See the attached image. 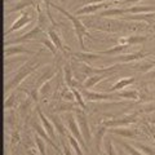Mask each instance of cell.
<instances>
[{"instance_id": "obj_16", "label": "cell", "mask_w": 155, "mask_h": 155, "mask_svg": "<svg viewBox=\"0 0 155 155\" xmlns=\"http://www.w3.org/2000/svg\"><path fill=\"white\" fill-rule=\"evenodd\" d=\"M133 83H136V78L130 76V78H124V79H120L118 80L116 83L109 88V93H114V92H119V91H123L124 88H127V87L132 85Z\"/></svg>"}, {"instance_id": "obj_24", "label": "cell", "mask_w": 155, "mask_h": 155, "mask_svg": "<svg viewBox=\"0 0 155 155\" xmlns=\"http://www.w3.org/2000/svg\"><path fill=\"white\" fill-rule=\"evenodd\" d=\"M128 14H140V13H150V12H155V7H142V5H133L127 8Z\"/></svg>"}, {"instance_id": "obj_13", "label": "cell", "mask_w": 155, "mask_h": 155, "mask_svg": "<svg viewBox=\"0 0 155 155\" xmlns=\"http://www.w3.org/2000/svg\"><path fill=\"white\" fill-rule=\"evenodd\" d=\"M123 19L127 21H145L146 23H154L155 22V12L150 13H140V14H130V16H124Z\"/></svg>"}, {"instance_id": "obj_17", "label": "cell", "mask_w": 155, "mask_h": 155, "mask_svg": "<svg viewBox=\"0 0 155 155\" xmlns=\"http://www.w3.org/2000/svg\"><path fill=\"white\" fill-rule=\"evenodd\" d=\"M30 5H34L36 9H39V7L35 5V2H34V0H19V2L13 4V7L8 8L7 11H5V13L7 14H11V13H14V12H19V11H22V9L30 7Z\"/></svg>"}, {"instance_id": "obj_12", "label": "cell", "mask_w": 155, "mask_h": 155, "mask_svg": "<svg viewBox=\"0 0 155 155\" xmlns=\"http://www.w3.org/2000/svg\"><path fill=\"white\" fill-rule=\"evenodd\" d=\"M102 8H107V4L105 3H100V4H88V5L81 7L80 9L75 11V16H81V14H93L96 12H98Z\"/></svg>"}, {"instance_id": "obj_34", "label": "cell", "mask_w": 155, "mask_h": 155, "mask_svg": "<svg viewBox=\"0 0 155 155\" xmlns=\"http://www.w3.org/2000/svg\"><path fill=\"white\" fill-rule=\"evenodd\" d=\"M61 97L67 100V101H74L75 100V96H74V93H72L71 88H64L62 89L61 91Z\"/></svg>"}, {"instance_id": "obj_14", "label": "cell", "mask_w": 155, "mask_h": 155, "mask_svg": "<svg viewBox=\"0 0 155 155\" xmlns=\"http://www.w3.org/2000/svg\"><path fill=\"white\" fill-rule=\"evenodd\" d=\"M14 54H34V52L27 49L25 47L19 45V44H17L16 47H7L5 49H4V57L5 58H9Z\"/></svg>"}, {"instance_id": "obj_23", "label": "cell", "mask_w": 155, "mask_h": 155, "mask_svg": "<svg viewBox=\"0 0 155 155\" xmlns=\"http://www.w3.org/2000/svg\"><path fill=\"white\" fill-rule=\"evenodd\" d=\"M109 133H114V134H118V136H122V137H125V138H133L136 133L133 132L132 129H125V128H110L107 129Z\"/></svg>"}, {"instance_id": "obj_25", "label": "cell", "mask_w": 155, "mask_h": 155, "mask_svg": "<svg viewBox=\"0 0 155 155\" xmlns=\"http://www.w3.org/2000/svg\"><path fill=\"white\" fill-rule=\"evenodd\" d=\"M72 56L78 57V60H81L83 62H89L92 60H98L101 58V54L100 53H87V52H83V53H72Z\"/></svg>"}, {"instance_id": "obj_44", "label": "cell", "mask_w": 155, "mask_h": 155, "mask_svg": "<svg viewBox=\"0 0 155 155\" xmlns=\"http://www.w3.org/2000/svg\"><path fill=\"white\" fill-rule=\"evenodd\" d=\"M151 132H154V133H155V128H154V129H151Z\"/></svg>"}, {"instance_id": "obj_6", "label": "cell", "mask_w": 155, "mask_h": 155, "mask_svg": "<svg viewBox=\"0 0 155 155\" xmlns=\"http://www.w3.org/2000/svg\"><path fill=\"white\" fill-rule=\"evenodd\" d=\"M85 101H113V100H119V97L114 93H98V92H92L89 89H83L81 91Z\"/></svg>"}, {"instance_id": "obj_32", "label": "cell", "mask_w": 155, "mask_h": 155, "mask_svg": "<svg viewBox=\"0 0 155 155\" xmlns=\"http://www.w3.org/2000/svg\"><path fill=\"white\" fill-rule=\"evenodd\" d=\"M35 143H36V146H38V150H39V153H40V155H47L45 153V143H44V140H43L40 136H35Z\"/></svg>"}, {"instance_id": "obj_10", "label": "cell", "mask_w": 155, "mask_h": 155, "mask_svg": "<svg viewBox=\"0 0 155 155\" xmlns=\"http://www.w3.org/2000/svg\"><path fill=\"white\" fill-rule=\"evenodd\" d=\"M36 111H38V115H39V119H40L41 122V125L43 128H44L47 130V133L49 134V137L53 140V141H56V132H54V125L52 124V122H49L47 118L48 116L43 113L40 107H36Z\"/></svg>"}, {"instance_id": "obj_21", "label": "cell", "mask_w": 155, "mask_h": 155, "mask_svg": "<svg viewBox=\"0 0 155 155\" xmlns=\"http://www.w3.org/2000/svg\"><path fill=\"white\" fill-rule=\"evenodd\" d=\"M127 13H128L127 8H106L98 16L100 17H119V16H123V14H127Z\"/></svg>"}, {"instance_id": "obj_15", "label": "cell", "mask_w": 155, "mask_h": 155, "mask_svg": "<svg viewBox=\"0 0 155 155\" xmlns=\"http://www.w3.org/2000/svg\"><path fill=\"white\" fill-rule=\"evenodd\" d=\"M147 40V36L145 35H130L127 38H120L118 44L122 45H136V44H142Z\"/></svg>"}, {"instance_id": "obj_33", "label": "cell", "mask_w": 155, "mask_h": 155, "mask_svg": "<svg viewBox=\"0 0 155 155\" xmlns=\"http://www.w3.org/2000/svg\"><path fill=\"white\" fill-rule=\"evenodd\" d=\"M39 41L43 43V44H44V45L48 48V49H49V51L53 53V54H57V48H56V45L52 43L51 39H47V38H44V39H41V40H39Z\"/></svg>"}, {"instance_id": "obj_39", "label": "cell", "mask_w": 155, "mask_h": 155, "mask_svg": "<svg viewBox=\"0 0 155 155\" xmlns=\"http://www.w3.org/2000/svg\"><path fill=\"white\" fill-rule=\"evenodd\" d=\"M79 2H81L84 4V5H87V4H100V3H105V2H109V0H79Z\"/></svg>"}, {"instance_id": "obj_9", "label": "cell", "mask_w": 155, "mask_h": 155, "mask_svg": "<svg viewBox=\"0 0 155 155\" xmlns=\"http://www.w3.org/2000/svg\"><path fill=\"white\" fill-rule=\"evenodd\" d=\"M115 74V70L113 71H107V72H104V74H98V75H93V76H88L85 79V81L83 83V87L87 89H91V88H93V87L96 84H98L100 81H102L105 79H107L109 76L111 75H114Z\"/></svg>"}, {"instance_id": "obj_22", "label": "cell", "mask_w": 155, "mask_h": 155, "mask_svg": "<svg viewBox=\"0 0 155 155\" xmlns=\"http://www.w3.org/2000/svg\"><path fill=\"white\" fill-rule=\"evenodd\" d=\"M106 132H107V128L105 127H101L98 130H97V134H96V150L98 155H102V142H104V137Z\"/></svg>"}, {"instance_id": "obj_26", "label": "cell", "mask_w": 155, "mask_h": 155, "mask_svg": "<svg viewBox=\"0 0 155 155\" xmlns=\"http://www.w3.org/2000/svg\"><path fill=\"white\" fill-rule=\"evenodd\" d=\"M130 45H122V44H118V45H115V47H113V48H110V49H107V51H101V52H98L101 56L102 54H105V56H115V54H119V53H122L123 51H125L127 48H129Z\"/></svg>"}, {"instance_id": "obj_31", "label": "cell", "mask_w": 155, "mask_h": 155, "mask_svg": "<svg viewBox=\"0 0 155 155\" xmlns=\"http://www.w3.org/2000/svg\"><path fill=\"white\" fill-rule=\"evenodd\" d=\"M119 143L122 145L123 146V149L125 150V151H127L129 155H143L141 151H140V150H137V149H134L132 145H128L127 142H123V141H119Z\"/></svg>"}, {"instance_id": "obj_37", "label": "cell", "mask_w": 155, "mask_h": 155, "mask_svg": "<svg viewBox=\"0 0 155 155\" xmlns=\"http://www.w3.org/2000/svg\"><path fill=\"white\" fill-rule=\"evenodd\" d=\"M14 106V94H11L4 102V109H11Z\"/></svg>"}, {"instance_id": "obj_3", "label": "cell", "mask_w": 155, "mask_h": 155, "mask_svg": "<svg viewBox=\"0 0 155 155\" xmlns=\"http://www.w3.org/2000/svg\"><path fill=\"white\" fill-rule=\"evenodd\" d=\"M74 113H75L78 125H79V128H80L81 136H83L85 143L88 145L92 140V133H91V128H89V123H88V116H87V114L84 113V110L80 109V107L74 109Z\"/></svg>"}, {"instance_id": "obj_38", "label": "cell", "mask_w": 155, "mask_h": 155, "mask_svg": "<svg viewBox=\"0 0 155 155\" xmlns=\"http://www.w3.org/2000/svg\"><path fill=\"white\" fill-rule=\"evenodd\" d=\"M61 145H62V150H64V154L65 155H72L71 149H70L69 145L65 142V140H61Z\"/></svg>"}, {"instance_id": "obj_7", "label": "cell", "mask_w": 155, "mask_h": 155, "mask_svg": "<svg viewBox=\"0 0 155 155\" xmlns=\"http://www.w3.org/2000/svg\"><path fill=\"white\" fill-rule=\"evenodd\" d=\"M34 19V17L31 16V14H28L26 12H22L21 14H19V17L16 19V21L13 22V25L8 28V30L4 32V36H8L9 34H12L13 31H17V30H21L22 27L27 26L28 23H30L31 21Z\"/></svg>"}, {"instance_id": "obj_29", "label": "cell", "mask_w": 155, "mask_h": 155, "mask_svg": "<svg viewBox=\"0 0 155 155\" xmlns=\"http://www.w3.org/2000/svg\"><path fill=\"white\" fill-rule=\"evenodd\" d=\"M71 91H72V93H74V96H75V101H76V104H78V107L85 110V109H87V106H85V100H84L83 94H81V92L78 91L76 88H71Z\"/></svg>"}, {"instance_id": "obj_19", "label": "cell", "mask_w": 155, "mask_h": 155, "mask_svg": "<svg viewBox=\"0 0 155 155\" xmlns=\"http://www.w3.org/2000/svg\"><path fill=\"white\" fill-rule=\"evenodd\" d=\"M48 38H49L51 40H52V43L56 45V48H57L58 51H61L62 53H65V54H66L67 52L65 51V47H64V44H62V40H61L60 35H58V34H57L54 30H53L52 27L48 28Z\"/></svg>"}, {"instance_id": "obj_18", "label": "cell", "mask_w": 155, "mask_h": 155, "mask_svg": "<svg viewBox=\"0 0 155 155\" xmlns=\"http://www.w3.org/2000/svg\"><path fill=\"white\" fill-rule=\"evenodd\" d=\"M32 128H34V130L36 132V134L38 136H40V137L44 140V141H47L48 143L51 145V146L54 149V150H58V147H57V145L54 143V141L49 137V134L47 133V130L43 128V125H40V124H38V123H32Z\"/></svg>"}, {"instance_id": "obj_20", "label": "cell", "mask_w": 155, "mask_h": 155, "mask_svg": "<svg viewBox=\"0 0 155 155\" xmlns=\"http://www.w3.org/2000/svg\"><path fill=\"white\" fill-rule=\"evenodd\" d=\"M47 116H48V118L51 119L52 124L54 125V128L58 130V133H60V136H61V137H65V136H66L67 133H66L65 125L62 124V122H61V118H60V116H58L57 114H48Z\"/></svg>"}, {"instance_id": "obj_27", "label": "cell", "mask_w": 155, "mask_h": 155, "mask_svg": "<svg viewBox=\"0 0 155 155\" xmlns=\"http://www.w3.org/2000/svg\"><path fill=\"white\" fill-rule=\"evenodd\" d=\"M116 96L119 98H125V100H133L137 101L138 100V92L136 89H130V91H119Z\"/></svg>"}, {"instance_id": "obj_2", "label": "cell", "mask_w": 155, "mask_h": 155, "mask_svg": "<svg viewBox=\"0 0 155 155\" xmlns=\"http://www.w3.org/2000/svg\"><path fill=\"white\" fill-rule=\"evenodd\" d=\"M39 66H40V64H36V61H31V62H28V64L23 65L21 69L13 75V78H11V79L7 81L5 87H4V93L8 94L12 89L17 88V87L19 85V83H21V81L25 79V78H27L30 74H32Z\"/></svg>"}, {"instance_id": "obj_30", "label": "cell", "mask_w": 155, "mask_h": 155, "mask_svg": "<svg viewBox=\"0 0 155 155\" xmlns=\"http://www.w3.org/2000/svg\"><path fill=\"white\" fill-rule=\"evenodd\" d=\"M64 76H65V81L69 85V88H72V71H71V66L70 65H65L64 66Z\"/></svg>"}, {"instance_id": "obj_36", "label": "cell", "mask_w": 155, "mask_h": 155, "mask_svg": "<svg viewBox=\"0 0 155 155\" xmlns=\"http://www.w3.org/2000/svg\"><path fill=\"white\" fill-rule=\"evenodd\" d=\"M137 147H138L140 150H142V153H145L146 155H155V151H154V150L150 147V146H147V145L138 143V145H137Z\"/></svg>"}, {"instance_id": "obj_11", "label": "cell", "mask_w": 155, "mask_h": 155, "mask_svg": "<svg viewBox=\"0 0 155 155\" xmlns=\"http://www.w3.org/2000/svg\"><path fill=\"white\" fill-rule=\"evenodd\" d=\"M145 57H147L145 53L134 52V53H128V54H119L118 57H115V61H116V64H128V62L142 60Z\"/></svg>"}, {"instance_id": "obj_35", "label": "cell", "mask_w": 155, "mask_h": 155, "mask_svg": "<svg viewBox=\"0 0 155 155\" xmlns=\"http://www.w3.org/2000/svg\"><path fill=\"white\" fill-rule=\"evenodd\" d=\"M105 150H106V155H116L115 149L113 146V142L111 140H105Z\"/></svg>"}, {"instance_id": "obj_41", "label": "cell", "mask_w": 155, "mask_h": 155, "mask_svg": "<svg viewBox=\"0 0 155 155\" xmlns=\"http://www.w3.org/2000/svg\"><path fill=\"white\" fill-rule=\"evenodd\" d=\"M147 78H151V79H155V71H149L146 74Z\"/></svg>"}, {"instance_id": "obj_1", "label": "cell", "mask_w": 155, "mask_h": 155, "mask_svg": "<svg viewBox=\"0 0 155 155\" xmlns=\"http://www.w3.org/2000/svg\"><path fill=\"white\" fill-rule=\"evenodd\" d=\"M45 2L49 4L52 8H54L56 11H58L60 13H62L64 16H66L67 18L70 19L71 23H72V26H74V30H75L78 40H79V44H80V47L84 49V48H85V47H84V38H85V36H91V35H89V32H88V28H87V27L83 25V22H81L80 19L78 18V16H75V14H72V13H70V12H67L66 9H64L62 7L57 5V4L51 3L49 0H45Z\"/></svg>"}, {"instance_id": "obj_4", "label": "cell", "mask_w": 155, "mask_h": 155, "mask_svg": "<svg viewBox=\"0 0 155 155\" xmlns=\"http://www.w3.org/2000/svg\"><path fill=\"white\" fill-rule=\"evenodd\" d=\"M66 122H67V128H69V130H70V134L74 136V137L78 140V142L81 145V147L84 149V151L88 153V145L85 143L83 136H81L80 128H79V125H78L75 115H72V114L69 113V114L66 115Z\"/></svg>"}, {"instance_id": "obj_45", "label": "cell", "mask_w": 155, "mask_h": 155, "mask_svg": "<svg viewBox=\"0 0 155 155\" xmlns=\"http://www.w3.org/2000/svg\"><path fill=\"white\" fill-rule=\"evenodd\" d=\"M120 155H123V154H122V153H120Z\"/></svg>"}, {"instance_id": "obj_40", "label": "cell", "mask_w": 155, "mask_h": 155, "mask_svg": "<svg viewBox=\"0 0 155 155\" xmlns=\"http://www.w3.org/2000/svg\"><path fill=\"white\" fill-rule=\"evenodd\" d=\"M141 0H122V2H116L119 4H134V3H138Z\"/></svg>"}, {"instance_id": "obj_42", "label": "cell", "mask_w": 155, "mask_h": 155, "mask_svg": "<svg viewBox=\"0 0 155 155\" xmlns=\"http://www.w3.org/2000/svg\"><path fill=\"white\" fill-rule=\"evenodd\" d=\"M151 134H153V138H154V142H155V133H154V132H151Z\"/></svg>"}, {"instance_id": "obj_43", "label": "cell", "mask_w": 155, "mask_h": 155, "mask_svg": "<svg viewBox=\"0 0 155 155\" xmlns=\"http://www.w3.org/2000/svg\"><path fill=\"white\" fill-rule=\"evenodd\" d=\"M28 155H35V154H34V151H28Z\"/></svg>"}, {"instance_id": "obj_5", "label": "cell", "mask_w": 155, "mask_h": 155, "mask_svg": "<svg viewBox=\"0 0 155 155\" xmlns=\"http://www.w3.org/2000/svg\"><path fill=\"white\" fill-rule=\"evenodd\" d=\"M43 32H45V30L40 26H35L32 28V30H30L27 34H23V35H21L19 38L17 39H13V40H8V41H4V47H9V45H14V44H21V43H26V41H30V40H34V39H36L39 35H41Z\"/></svg>"}, {"instance_id": "obj_8", "label": "cell", "mask_w": 155, "mask_h": 155, "mask_svg": "<svg viewBox=\"0 0 155 155\" xmlns=\"http://www.w3.org/2000/svg\"><path fill=\"white\" fill-rule=\"evenodd\" d=\"M137 122L136 115H129V116H124V118H119V119H109L105 120L102 123L106 128H116V127H127L129 124H134Z\"/></svg>"}, {"instance_id": "obj_28", "label": "cell", "mask_w": 155, "mask_h": 155, "mask_svg": "<svg viewBox=\"0 0 155 155\" xmlns=\"http://www.w3.org/2000/svg\"><path fill=\"white\" fill-rule=\"evenodd\" d=\"M67 138H69V143H70V146L75 150V154L76 155H84V153H83V147H81V145L78 142V140L74 137L72 134H69L67 136Z\"/></svg>"}]
</instances>
